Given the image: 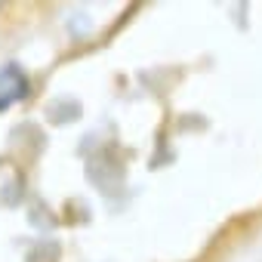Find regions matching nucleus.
Masks as SVG:
<instances>
[{
    "instance_id": "nucleus-1",
    "label": "nucleus",
    "mask_w": 262,
    "mask_h": 262,
    "mask_svg": "<svg viewBox=\"0 0 262 262\" xmlns=\"http://www.w3.org/2000/svg\"><path fill=\"white\" fill-rule=\"evenodd\" d=\"M28 93H31V83H28V74L19 65H0V111L13 108Z\"/></svg>"
}]
</instances>
